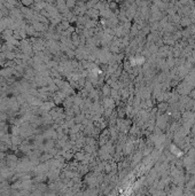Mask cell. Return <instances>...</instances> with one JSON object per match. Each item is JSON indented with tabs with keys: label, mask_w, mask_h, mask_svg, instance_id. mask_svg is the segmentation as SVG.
<instances>
[{
	"label": "cell",
	"mask_w": 195,
	"mask_h": 196,
	"mask_svg": "<svg viewBox=\"0 0 195 196\" xmlns=\"http://www.w3.org/2000/svg\"><path fill=\"white\" fill-rule=\"evenodd\" d=\"M22 2H23L24 5H27V6H29L30 4H32V0H22Z\"/></svg>",
	"instance_id": "6da1fadb"
}]
</instances>
